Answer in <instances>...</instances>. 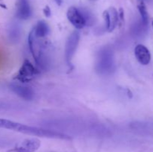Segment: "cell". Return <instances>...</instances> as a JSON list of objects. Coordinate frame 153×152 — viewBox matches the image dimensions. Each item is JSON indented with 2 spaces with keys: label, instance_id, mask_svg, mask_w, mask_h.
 <instances>
[{
  "label": "cell",
  "instance_id": "obj_1",
  "mask_svg": "<svg viewBox=\"0 0 153 152\" xmlns=\"http://www.w3.org/2000/svg\"><path fill=\"white\" fill-rule=\"evenodd\" d=\"M0 128L11 130V131H17V132L22 133V134L37 136V137H40L61 139H70L69 136L61 134L60 132L43 129V128H37V127L29 126V125H24V124L13 122V121L6 119H0Z\"/></svg>",
  "mask_w": 153,
  "mask_h": 152
},
{
  "label": "cell",
  "instance_id": "obj_2",
  "mask_svg": "<svg viewBox=\"0 0 153 152\" xmlns=\"http://www.w3.org/2000/svg\"><path fill=\"white\" fill-rule=\"evenodd\" d=\"M96 69L101 75H109L113 72L114 67V55L111 49L103 47L99 51L97 55Z\"/></svg>",
  "mask_w": 153,
  "mask_h": 152
},
{
  "label": "cell",
  "instance_id": "obj_3",
  "mask_svg": "<svg viewBox=\"0 0 153 152\" xmlns=\"http://www.w3.org/2000/svg\"><path fill=\"white\" fill-rule=\"evenodd\" d=\"M67 16L69 22L77 29H82L87 25L83 10L72 6L67 10Z\"/></svg>",
  "mask_w": 153,
  "mask_h": 152
},
{
  "label": "cell",
  "instance_id": "obj_4",
  "mask_svg": "<svg viewBox=\"0 0 153 152\" xmlns=\"http://www.w3.org/2000/svg\"><path fill=\"white\" fill-rule=\"evenodd\" d=\"M80 40V33L78 31H74L68 37L65 46V58L67 63L70 64L73 57L74 56L76 51Z\"/></svg>",
  "mask_w": 153,
  "mask_h": 152
},
{
  "label": "cell",
  "instance_id": "obj_5",
  "mask_svg": "<svg viewBox=\"0 0 153 152\" xmlns=\"http://www.w3.org/2000/svg\"><path fill=\"white\" fill-rule=\"evenodd\" d=\"M10 89L16 95L25 101H31L34 97V91L29 86L14 83L10 84Z\"/></svg>",
  "mask_w": 153,
  "mask_h": 152
},
{
  "label": "cell",
  "instance_id": "obj_6",
  "mask_svg": "<svg viewBox=\"0 0 153 152\" xmlns=\"http://www.w3.org/2000/svg\"><path fill=\"white\" fill-rule=\"evenodd\" d=\"M37 73V71L35 69L32 64L28 61H25L22 64V67L19 69L17 75V78L22 81L28 80L34 77Z\"/></svg>",
  "mask_w": 153,
  "mask_h": 152
},
{
  "label": "cell",
  "instance_id": "obj_7",
  "mask_svg": "<svg viewBox=\"0 0 153 152\" xmlns=\"http://www.w3.org/2000/svg\"><path fill=\"white\" fill-rule=\"evenodd\" d=\"M134 55L137 61L142 65H148L151 61V54L149 49L142 44H138L134 48Z\"/></svg>",
  "mask_w": 153,
  "mask_h": 152
},
{
  "label": "cell",
  "instance_id": "obj_8",
  "mask_svg": "<svg viewBox=\"0 0 153 152\" xmlns=\"http://www.w3.org/2000/svg\"><path fill=\"white\" fill-rule=\"evenodd\" d=\"M31 15V8L28 0H18L16 16L19 19H28Z\"/></svg>",
  "mask_w": 153,
  "mask_h": 152
},
{
  "label": "cell",
  "instance_id": "obj_9",
  "mask_svg": "<svg viewBox=\"0 0 153 152\" xmlns=\"http://www.w3.org/2000/svg\"><path fill=\"white\" fill-rule=\"evenodd\" d=\"M40 142L37 139H25L16 148V152H34L39 148Z\"/></svg>",
  "mask_w": 153,
  "mask_h": 152
},
{
  "label": "cell",
  "instance_id": "obj_10",
  "mask_svg": "<svg viewBox=\"0 0 153 152\" xmlns=\"http://www.w3.org/2000/svg\"><path fill=\"white\" fill-rule=\"evenodd\" d=\"M34 33L36 37H43L49 32V27L45 21H39L34 28Z\"/></svg>",
  "mask_w": 153,
  "mask_h": 152
},
{
  "label": "cell",
  "instance_id": "obj_11",
  "mask_svg": "<svg viewBox=\"0 0 153 152\" xmlns=\"http://www.w3.org/2000/svg\"><path fill=\"white\" fill-rule=\"evenodd\" d=\"M109 16H110L111 20V27L109 31H112L115 29L117 25H118V21H119V14L118 11L114 7H111L109 10Z\"/></svg>",
  "mask_w": 153,
  "mask_h": 152
},
{
  "label": "cell",
  "instance_id": "obj_12",
  "mask_svg": "<svg viewBox=\"0 0 153 152\" xmlns=\"http://www.w3.org/2000/svg\"><path fill=\"white\" fill-rule=\"evenodd\" d=\"M137 7H138L139 13H140V16H141V22H143V25L148 26V24H149V14H148L146 7L144 3H143V1H141L138 4Z\"/></svg>",
  "mask_w": 153,
  "mask_h": 152
},
{
  "label": "cell",
  "instance_id": "obj_13",
  "mask_svg": "<svg viewBox=\"0 0 153 152\" xmlns=\"http://www.w3.org/2000/svg\"><path fill=\"white\" fill-rule=\"evenodd\" d=\"M9 36H10V39H13L15 41H17L19 36H20V29L17 25H14L10 27Z\"/></svg>",
  "mask_w": 153,
  "mask_h": 152
},
{
  "label": "cell",
  "instance_id": "obj_14",
  "mask_svg": "<svg viewBox=\"0 0 153 152\" xmlns=\"http://www.w3.org/2000/svg\"><path fill=\"white\" fill-rule=\"evenodd\" d=\"M103 18H104L105 23V28L109 31L111 27V20L108 10H105L104 13H103Z\"/></svg>",
  "mask_w": 153,
  "mask_h": 152
},
{
  "label": "cell",
  "instance_id": "obj_15",
  "mask_svg": "<svg viewBox=\"0 0 153 152\" xmlns=\"http://www.w3.org/2000/svg\"><path fill=\"white\" fill-rule=\"evenodd\" d=\"M43 12H44L45 16H46L47 17H49V16H51V10L49 7V6H46V7H45Z\"/></svg>",
  "mask_w": 153,
  "mask_h": 152
},
{
  "label": "cell",
  "instance_id": "obj_16",
  "mask_svg": "<svg viewBox=\"0 0 153 152\" xmlns=\"http://www.w3.org/2000/svg\"><path fill=\"white\" fill-rule=\"evenodd\" d=\"M118 14H119V19H120L121 20H123L124 19V11L122 8L120 9V10L118 11Z\"/></svg>",
  "mask_w": 153,
  "mask_h": 152
},
{
  "label": "cell",
  "instance_id": "obj_17",
  "mask_svg": "<svg viewBox=\"0 0 153 152\" xmlns=\"http://www.w3.org/2000/svg\"><path fill=\"white\" fill-rule=\"evenodd\" d=\"M55 1L58 5H61L62 4V0H55Z\"/></svg>",
  "mask_w": 153,
  "mask_h": 152
},
{
  "label": "cell",
  "instance_id": "obj_18",
  "mask_svg": "<svg viewBox=\"0 0 153 152\" xmlns=\"http://www.w3.org/2000/svg\"><path fill=\"white\" fill-rule=\"evenodd\" d=\"M152 29H153V19H152Z\"/></svg>",
  "mask_w": 153,
  "mask_h": 152
}]
</instances>
